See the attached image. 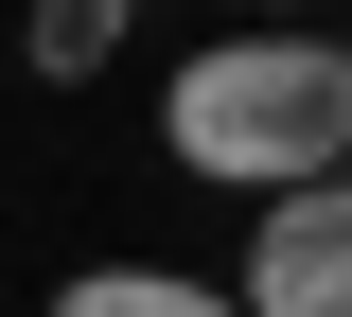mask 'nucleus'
<instances>
[{
    "mask_svg": "<svg viewBox=\"0 0 352 317\" xmlns=\"http://www.w3.org/2000/svg\"><path fill=\"white\" fill-rule=\"evenodd\" d=\"M124 0H18V53H36V89H106V71H124Z\"/></svg>",
    "mask_w": 352,
    "mask_h": 317,
    "instance_id": "obj_4",
    "label": "nucleus"
},
{
    "mask_svg": "<svg viewBox=\"0 0 352 317\" xmlns=\"http://www.w3.org/2000/svg\"><path fill=\"white\" fill-rule=\"evenodd\" d=\"M335 53H352V36H335Z\"/></svg>",
    "mask_w": 352,
    "mask_h": 317,
    "instance_id": "obj_6",
    "label": "nucleus"
},
{
    "mask_svg": "<svg viewBox=\"0 0 352 317\" xmlns=\"http://www.w3.org/2000/svg\"><path fill=\"white\" fill-rule=\"evenodd\" d=\"M247 36H335V0H229Z\"/></svg>",
    "mask_w": 352,
    "mask_h": 317,
    "instance_id": "obj_5",
    "label": "nucleus"
},
{
    "mask_svg": "<svg viewBox=\"0 0 352 317\" xmlns=\"http://www.w3.org/2000/svg\"><path fill=\"white\" fill-rule=\"evenodd\" d=\"M159 159L212 177V194H247V212L352 177V53L335 36H247V18H229L212 53L159 71Z\"/></svg>",
    "mask_w": 352,
    "mask_h": 317,
    "instance_id": "obj_1",
    "label": "nucleus"
},
{
    "mask_svg": "<svg viewBox=\"0 0 352 317\" xmlns=\"http://www.w3.org/2000/svg\"><path fill=\"white\" fill-rule=\"evenodd\" d=\"M36 317H229V282L212 265H71Z\"/></svg>",
    "mask_w": 352,
    "mask_h": 317,
    "instance_id": "obj_3",
    "label": "nucleus"
},
{
    "mask_svg": "<svg viewBox=\"0 0 352 317\" xmlns=\"http://www.w3.org/2000/svg\"><path fill=\"white\" fill-rule=\"evenodd\" d=\"M229 317H352V177L247 212V282H229Z\"/></svg>",
    "mask_w": 352,
    "mask_h": 317,
    "instance_id": "obj_2",
    "label": "nucleus"
}]
</instances>
